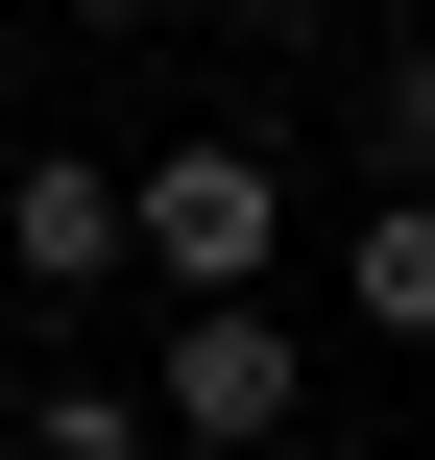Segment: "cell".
I'll list each match as a JSON object with an SVG mask.
<instances>
[{"instance_id": "5b68a950", "label": "cell", "mask_w": 435, "mask_h": 460, "mask_svg": "<svg viewBox=\"0 0 435 460\" xmlns=\"http://www.w3.org/2000/svg\"><path fill=\"white\" fill-rule=\"evenodd\" d=\"M24 437H48V460H121V437H170V412H145V388H97V364H48V388H24Z\"/></svg>"}, {"instance_id": "8992f818", "label": "cell", "mask_w": 435, "mask_h": 460, "mask_svg": "<svg viewBox=\"0 0 435 460\" xmlns=\"http://www.w3.org/2000/svg\"><path fill=\"white\" fill-rule=\"evenodd\" d=\"M363 170H412V194H435V24L387 49V73H363Z\"/></svg>"}, {"instance_id": "9c48e42d", "label": "cell", "mask_w": 435, "mask_h": 460, "mask_svg": "<svg viewBox=\"0 0 435 460\" xmlns=\"http://www.w3.org/2000/svg\"><path fill=\"white\" fill-rule=\"evenodd\" d=\"M0 121H24V24H0Z\"/></svg>"}, {"instance_id": "6da1fadb", "label": "cell", "mask_w": 435, "mask_h": 460, "mask_svg": "<svg viewBox=\"0 0 435 460\" xmlns=\"http://www.w3.org/2000/svg\"><path fill=\"white\" fill-rule=\"evenodd\" d=\"M145 412L242 460V437H291V412H315V340H291L266 291H170V364H145Z\"/></svg>"}, {"instance_id": "ba28073f", "label": "cell", "mask_w": 435, "mask_h": 460, "mask_svg": "<svg viewBox=\"0 0 435 460\" xmlns=\"http://www.w3.org/2000/svg\"><path fill=\"white\" fill-rule=\"evenodd\" d=\"M48 24H97V49H121V24H170V0H48Z\"/></svg>"}, {"instance_id": "52a82bcc", "label": "cell", "mask_w": 435, "mask_h": 460, "mask_svg": "<svg viewBox=\"0 0 435 460\" xmlns=\"http://www.w3.org/2000/svg\"><path fill=\"white\" fill-rule=\"evenodd\" d=\"M242 24H266V49H315V24H363V0H242Z\"/></svg>"}, {"instance_id": "277c9868", "label": "cell", "mask_w": 435, "mask_h": 460, "mask_svg": "<svg viewBox=\"0 0 435 460\" xmlns=\"http://www.w3.org/2000/svg\"><path fill=\"white\" fill-rule=\"evenodd\" d=\"M339 315H363L387 364H435V194L412 170H363V218H339Z\"/></svg>"}, {"instance_id": "3957f363", "label": "cell", "mask_w": 435, "mask_h": 460, "mask_svg": "<svg viewBox=\"0 0 435 460\" xmlns=\"http://www.w3.org/2000/svg\"><path fill=\"white\" fill-rule=\"evenodd\" d=\"M0 267H24V315H48V291H121V267H145V194H121L97 146H24V170H0Z\"/></svg>"}, {"instance_id": "7a4b0ae2", "label": "cell", "mask_w": 435, "mask_h": 460, "mask_svg": "<svg viewBox=\"0 0 435 460\" xmlns=\"http://www.w3.org/2000/svg\"><path fill=\"white\" fill-rule=\"evenodd\" d=\"M145 194V291H266L291 267V170L266 146H170V170H121Z\"/></svg>"}]
</instances>
